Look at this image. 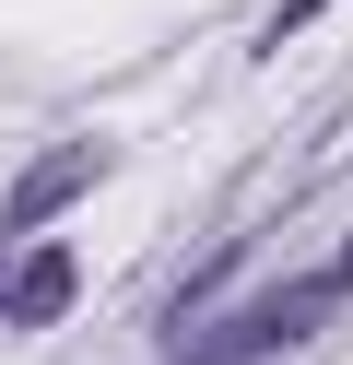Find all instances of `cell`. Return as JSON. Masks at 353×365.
Instances as JSON below:
<instances>
[{"instance_id": "1", "label": "cell", "mask_w": 353, "mask_h": 365, "mask_svg": "<svg viewBox=\"0 0 353 365\" xmlns=\"http://www.w3.org/2000/svg\"><path fill=\"white\" fill-rule=\"evenodd\" d=\"M71 294H83V271H71V247H36L24 271H0V307H12L24 330H47V318H59Z\"/></svg>"}, {"instance_id": "2", "label": "cell", "mask_w": 353, "mask_h": 365, "mask_svg": "<svg viewBox=\"0 0 353 365\" xmlns=\"http://www.w3.org/2000/svg\"><path fill=\"white\" fill-rule=\"evenodd\" d=\"M94 177H106V142H71V153H47V165L24 177V189H12V224H47L59 200H83Z\"/></svg>"}, {"instance_id": "3", "label": "cell", "mask_w": 353, "mask_h": 365, "mask_svg": "<svg viewBox=\"0 0 353 365\" xmlns=\"http://www.w3.org/2000/svg\"><path fill=\"white\" fill-rule=\"evenodd\" d=\"M318 12H329V0H282V36H306V24H318Z\"/></svg>"}]
</instances>
